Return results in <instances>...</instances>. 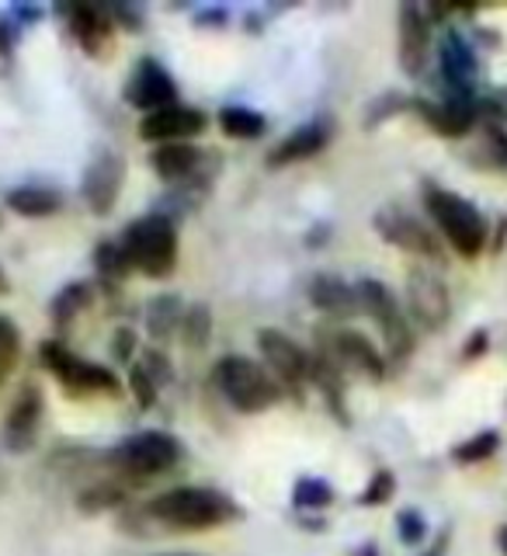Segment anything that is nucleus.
Listing matches in <instances>:
<instances>
[{"instance_id":"40","label":"nucleus","mask_w":507,"mask_h":556,"mask_svg":"<svg viewBox=\"0 0 507 556\" xmlns=\"http://www.w3.org/2000/svg\"><path fill=\"white\" fill-rule=\"evenodd\" d=\"M11 292V282H8V271L0 268V295H8Z\"/></svg>"},{"instance_id":"29","label":"nucleus","mask_w":507,"mask_h":556,"mask_svg":"<svg viewBox=\"0 0 507 556\" xmlns=\"http://www.w3.org/2000/svg\"><path fill=\"white\" fill-rule=\"evenodd\" d=\"M94 268L98 275L104 278V282H122L132 268H129V257L126 251H122L118 240H101L98 251H94Z\"/></svg>"},{"instance_id":"3","label":"nucleus","mask_w":507,"mask_h":556,"mask_svg":"<svg viewBox=\"0 0 507 556\" xmlns=\"http://www.w3.org/2000/svg\"><path fill=\"white\" fill-rule=\"evenodd\" d=\"M118 243L129 257V268L147 278H164L178 265V230L161 213L129 223Z\"/></svg>"},{"instance_id":"20","label":"nucleus","mask_w":507,"mask_h":556,"mask_svg":"<svg viewBox=\"0 0 507 556\" xmlns=\"http://www.w3.org/2000/svg\"><path fill=\"white\" fill-rule=\"evenodd\" d=\"M330 139V129L324 122H306V126L292 129L286 139H278V147L268 153V167H289V164H300L317 156Z\"/></svg>"},{"instance_id":"13","label":"nucleus","mask_w":507,"mask_h":556,"mask_svg":"<svg viewBox=\"0 0 507 556\" xmlns=\"http://www.w3.org/2000/svg\"><path fill=\"white\" fill-rule=\"evenodd\" d=\"M126 101L139 112H161V109H170V104H178V91H174V80L167 70L156 63V60H143L132 77L126 84Z\"/></svg>"},{"instance_id":"16","label":"nucleus","mask_w":507,"mask_h":556,"mask_svg":"<svg viewBox=\"0 0 507 556\" xmlns=\"http://www.w3.org/2000/svg\"><path fill=\"white\" fill-rule=\"evenodd\" d=\"M431 49V22L417 4L400 8V66L407 77H421Z\"/></svg>"},{"instance_id":"24","label":"nucleus","mask_w":507,"mask_h":556,"mask_svg":"<svg viewBox=\"0 0 507 556\" xmlns=\"http://www.w3.org/2000/svg\"><path fill=\"white\" fill-rule=\"evenodd\" d=\"M91 286L87 282H69L63 286L56 295H52V303H49V317L56 327H69L74 324V317H80V313L91 306Z\"/></svg>"},{"instance_id":"27","label":"nucleus","mask_w":507,"mask_h":556,"mask_svg":"<svg viewBox=\"0 0 507 556\" xmlns=\"http://www.w3.org/2000/svg\"><path fill=\"white\" fill-rule=\"evenodd\" d=\"M181 334H185V344L191 348V352H202V348L213 341V313H208L205 303H191L185 309Z\"/></svg>"},{"instance_id":"26","label":"nucleus","mask_w":507,"mask_h":556,"mask_svg":"<svg viewBox=\"0 0 507 556\" xmlns=\"http://www.w3.org/2000/svg\"><path fill=\"white\" fill-rule=\"evenodd\" d=\"M219 129L230 136V139H257L265 136L268 122L261 112L254 109H243V104H230V109L219 112Z\"/></svg>"},{"instance_id":"17","label":"nucleus","mask_w":507,"mask_h":556,"mask_svg":"<svg viewBox=\"0 0 507 556\" xmlns=\"http://www.w3.org/2000/svg\"><path fill=\"white\" fill-rule=\"evenodd\" d=\"M42 407H46V400L35 382L22 387V393L14 396L8 421H4V442L11 452H25L35 442V431H39V421H42Z\"/></svg>"},{"instance_id":"23","label":"nucleus","mask_w":507,"mask_h":556,"mask_svg":"<svg viewBox=\"0 0 507 556\" xmlns=\"http://www.w3.org/2000/svg\"><path fill=\"white\" fill-rule=\"evenodd\" d=\"M69 28L87 52H101L104 39L112 35V22L98 8H74L69 11Z\"/></svg>"},{"instance_id":"2","label":"nucleus","mask_w":507,"mask_h":556,"mask_svg":"<svg viewBox=\"0 0 507 556\" xmlns=\"http://www.w3.org/2000/svg\"><path fill=\"white\" fill-rule=\"evenodd\" d=\"M213 382L230 400V407H237L240 414H261L275 407L278 396H282L278 379L248 355H223L213 369Z\"/></svg>"},{"instance_id":"41","label":"nucleus","mask_w":507,"mask_h":556,"mask_svg":"<svg viewBox=\"0 0 507 556\" xmlns=\"http://www.w3.org/2000/svg\"><path fill=\"white\" fill-rule=\"evenodd\" d=\"M442 546H445V543H439V546H434V549H431L428 556H439V553H442Z\"/></svg>"},{"instance_id":"11","label":"nucleus","mask_w":507,"mask_h":556,"mask_svg":"<svg viewBox=\"0 0 507 556\" xmlns=\"http://www.w3.org/2000/svg\"><path fill=\"white\" fill-rule=\"evenodd\" d=\"M122 185H126V161H122V153L101 150L84 170L80 195L94 216H109L122 195Z\"/></svg>"},{"instance_id":"14","label":"nucleus","mask_w":507,"mask_h":556,"mask_svg":"<svg viewBox=\"0 0 507 556\" xmlns=\"http://www.w3.org/2000/svg\"><path fill=\"white\" fill-rule=\"evenodd\" d=\"M205 129V112L199 109H188V104H170V109H161V112H150L139 122V136L147 139V143H185V139L199 136Z\"/></svg>"},{"instance_id":"38","label":"nucleus","mask_w":507,"mask_h":556,"mask_svg":"<svg viewBox=\"0 0 507 556\" xmlns=\"http://www.w3.org/2000/svg\"><path fill=\"white\" fill-rule=\"evenodd\" d=\"M480 352H486V330H477L473 341L466 344V358H477Z\"/></svg>"},{"instance_id":"30","label":"nucleus","mask_w":507,"mask_h":556,"mask_svg":"<svg viewBox=\"0 0 507 556\" xmlns=\"http://www.w3.org/2000/svg\"><path fill=\"white\" fill-rule=\"evenodd\" d=\"M497 448H500V434L497 431H480V434H473V439H466V442H459L456 448H452V459H456V463H483V459H491Z\"/></svg>"},{"instance_id":"28","label":"nucleus","mask_w":507,"mask_h":556,"mask_svg":"<svg viewBox=\"0 0 507 556\" xmlns=\"http://www.w3.org/2000/svg\"><path fill=\"white\" fill-rule=\"evenodd\" d=\"M122 504H126V486L109 480V483L87 486V491L80 494V501H77V508L84 515H98V511H109V508H122Z\"/></svg>"},{"instance_id":"33","label":"nucleus","mask_w":507,"mask_h":556,"mask_svg":"<svg viewBox=\"0 0 507 556\" xmlns=\"http://www.w3.org/2000/svg\"><path fill=\"white\" fill-rule=\"evenodd\" d=\"M393 491H396V480H393L390 469H376L369 486L362 491L358 504H365V508H379V504H386L393 497Z\"/></svg>"},{"instance_id":"36","label":"nucleus","mask_w":507,"mask_h":556,"mask_svg":"<svg viewBox=\"0 0 507 556\" xmlns=\"http://www.w3.org/2000/svg\"><path fill=\"white\" fill-rule=\"evenodd\" d=\"M483 147H486V153H491V161H494L497 167H507V132H504L500 126H491V129H486Z\"/></svg>"},{"instance_id":"12","label":"nucleus","mask_w":507,"mask_h":556,"mask_svg":"<svg viewBox=\"0 0 507 556\" xmlns=\"http://www.w3.org/2000/svg\"><path fill=\"white\" fill-rule=\"evenodd\" d=\"M407 309L424 330H442L452 317V295L431 268H410L407 275Z\"/></svg>"},{"instance_id":"39","label":"nucleus","mask_w":507,"mask_h":556,"mask_svg":"<svg viewBox=\"0 0 507 556\" xmlns=\"http://www.w3.org/2000/svg\"><path fill=\"white\" fill-rule=\"evenodd\" d=\"M497 546H500V553L507 556V526H500V532H497Z\"/></svg>"},{"instance_id":"4","label":"nucleus","mask_w":507,"mask_h":556,"mask_svg":"<svg viewBox=\"0 0 507 556\" xmlns=\"http://www.w3.org/2000/svg\"><path fill=\"white\" fill-rule=\"evenodd\" d=\"M181 463V442L167 431H136L109 452V466L122 480H153Z\"/></svg>"},{"instance_id":"32","label":"nucleus","mask_w":507,"mask_h":556,"mask_svg":"<svg viewBox=\"0 0 507 556\" xmlns=\"http://www.w3.org/2000/svg\"><path fill=\"white\" fill-rule=\"evenodd\" d=\"M17 355H22V334L8 317H0V382L14 372Z\"/></svg>"},{"instance_id":"8","label":"nucleus","mask_w":507,"mask_h":556,"mask_svg":"<svg viewBox=\"0 0 507 556\" xmlns=\"http://www.w3.org/2000/svg\"><path fill=\"white\" fill-rule=\"evenodd\" d=\"M317 352H324L330 362H338L344 372H358L365 379H386V355L379 348L358 334V330H320V344Z\"/></svg>"},{"instance_id":"37","label":"nucleus","mask_w":507,"mask_h":556,"mask_svg":"<svg viewBox=\"0 0 507 556\" xmlns=\"http://www.w3.org/2000/svg\"><path fill=\"white\" fill-rule=\"evenodd\" d=\"M136 352V334L132 330H118V338H115V355L118 358H129Z\"/></svg>"},{"instance_id":"6","label":"nucleus","mask_w":507,"mask_h":556,"mask_svg":"<svg viewBox=\"0 0 507 556\" xmlns=\"http://www.w3.org/2000/svg\"><path fill=\"white\" fill-rule=\"evenodd\" d=\"M355 292H358L362 313L365 317H372L382 330V338H386V358L404 362L414 352V334H410L407 313L396 303V295L382 282H376V278H358Z\"/></svg>"},{"instance_id":"18","label":"nucleus","mask_w":507,"mask_h":556,"mask_svg":"<svg viewBox=\"0 0 507 556\" xmlns=\"http://www.w3.org/2000/svg\"><path fill=\"white\" fill-rule=\"evenodd\" d=\"M414 109L434 132L442 136H466L477 126V101L473 98H445V101H414Z\"/></svg>"},{"instance_id":"25","label":"nucleus","mask_w":507,"mask_h":556,"mask_svg":"<svg viewBox=\"0 0 507 556\" xmlns=\"http://www.w3.org/2000/svg\"><path fill=\"white\" fill-rule=\"evenodd\" d=\"M181 320H185V309L178 295H156L147 306V330L153 341H167L174 330L181 327Z\"/></svg>"},{"instance_id":"19","label":"nucleus","mask_w":507,"mask_h":556,"mask_svg":"<svg viewBox=\"0 0 507 556\" xmlns=\"http://www.w3.org/2000/svg\"><path fill=\"white\" fill-rule=\"evenodd\" d=\"M309 300L320 313H327V317H334V320H352L362 313L355 286H347L344 278H338V275H317V278H313Z\"/></svg>"},{"instance_id":"34","label":"nucleus","mask_w":507,"mask_h":556,"mask_svg":"<svg viewBox=\"0 0 507 556\" xmlns=\"http://www.w3.org/2000/svg\"><path fill=\"white\" fill-rule=\"evenodd\" d=\"M396 529H400V543H404V546H417V543H424L428 521H424L421 511L407 508V511H400V515H396Z\"/></svg>"},{"instance_id":"9","label":"nucleus","mask_w":507,"mask_h":556,"mask_svg":"<svg viewBox=\"0 0 507 556\" xmlns=\"http://www.w3.org/2000/svg\"><path fill=\"white\" fill-rule=\"evenodd\" d=\"M261 358H265V369L278 379V387H303L306 379H313V355L303 352L300 341H292L282 330L265 327L257 334Z\"/></svg>"},{"instance_id":"31","label":"nucleus","mask_w":507,"mask_h":556,"mask_svg":"<svg viewBox=\"0 0 507 556\" xmlns=\"http://www.w3.org/2000/svg\"><path fill=\"white\" fill-rule=\"evenodd\" d=\"M295 508H327L330 501H334V486L317 480V477H303L300 483H295Z\"/></svg>"},{"instance_id":"5","label":"nucleus","mask_w":507,"mask_h":556,"mask_svg":"<svg viewBox=\"0 0 507 556\" xmlns=\"http://www.w3.org/2000/svg\"><path fill=\"white\" fill-rule=\"evenodd\" d=\"M424 205L431 223L439 226V233L452 243V251L462 257H477L486 243V223L477 205H469L456 191H445L439 185L424 188Z\"/></svg>"},{"instance_id":"1","label":"nucleus","mask_w":507,"mask_h":556,"mask_svg":"<svg viewBox=\"0 0 507 556\" xmlns=\"http://www.w3.org/2000/svg\"><path fill=\"white\" fill-rule=\"evenodd\" d=\"M147 511L164 529L202 532L237 518V504L219 491H208V486H170V491L147 501Z\"/></svg>"},{"instance_id":"7","label":"nucleus","mask_w":507,"mask_h":556,"mask_svg":"<svg viewBox=\"0 0 507 556\" xmlns=\"http://www.w3.org/2000/svg\"><path fill=\"white\" fill-rule=\"evenodd\" d=\"M39 358L69 393H109V396L122 393V382L112 369H104V365H98V362L77 358L60 341H46L39 348Z\"/></svg>"},{"instance_id":"15","label":"nucleus","mask_w":507,"mask_h":556,"mask_svg":"<svg viewBox=\"0 0 507 556\" xmlns=\"http://www.w3.org/2000/svg\"><path fill=\"white\" fill-rule=\"evenodd\" d=\"M439 63H442V77L448 84V98H473L480 63H477L473 46H469L456 28L445 31Z\"/></svg>"},{"instance_id":"10","label":"nucleus","mask_w":507,"mask_h":556,"mask_svg":"<svg viewBox=\"0 0 507 556\" xmlns=\"http://www.w3.org/2000/svg\"><path fill=\"white\" fill-rule=\"evenodd\" d=\"M376 233L393 243L400 251H410V254H421V257H431V261H442V240L431 233V226L421 223L417 216H410L407 208L400 205H386L376 213Z\"/></svg>"},{"instance_id":"22","label":"nucleus","mask_w":507,"mask_h":556,"mask_svg":"<svg viewBox=\"0 0 507 556\" xmlns=\"http://www.w3.org/2000/svg\"><path fill=\"white\" fill-rule=\"evenodd\" d=\"M8 208L17 216L28 219H42L52 216L60 208V195L52 188H39V185H22L8 191Z\"/></svg>"},{"instance_id":"42","label":"nucleus","mask_w":507,"mask_h":556,"mask_svg":"<svg viewBox=\"0 0 507 556\" xmlns=\"http://www.w3.org/2000/svg\"><path fill=\"white\" fill-rule=\"evenodd\" d=\"M167 556H195V553H167Z\"/></svg>"},{"instance_id":"35","label":"nucleus","mask_w":507,"mask_h":556,"mask_svg":"<svg viewBox=\"0 0 507 556\" xmlns=\"http://www.w3.org/2000/svg\"><path fill=\"white\" fill-rule=\"evenodd\" d=\"M129 387H132V393H136V400H139V407H153L156 404V382L139 369H132V376H129Z\"/></svg>"},{"instance_id":"21","label":"nucleus","mask_w":507,"mask_h":556,"mask_svg":"<svg viewBox=\"0 0 507 556\" xmlns=\"http://www.w3.org/2000/svg\"><path fill=\"white\" fill-rule=\"evenodd\" d=\"M150 164H153L156 178L178 185V181H188V178H195V174H199L202 150L191 147V143H164V147H153Z\"/></svg>"}]
</instances>
